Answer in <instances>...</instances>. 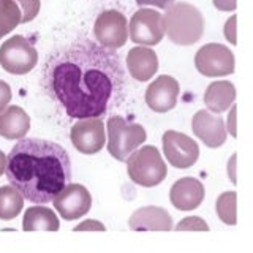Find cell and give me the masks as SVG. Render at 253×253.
Wrapping results in <instances>:
<instances>
[{
    "label": "cell",
    "mask_w": 253,
    "mask_h": 253,
    "mask_svg": "<svg viewBox=\"0 0 253 253\" xmlns=\"http://www.w3.org/2000/svg\"><path fill=\"white\" fill-rule=\"evenodd\" d=\"M125 71L116 49L81 38L47 57L46 93L70 119L100 117L124 98Z\"/></svg>",
    "instance_id": "obj_1"
},
{
    "label": "cell",
    "mask_w": 253,
    "mask_h": 253,
    "mask_svg": "<svg viewBox=\"0 0 253 253\" xmlns=\"http://www.w3.org/2000/svg\"><path fill=\"white\" fill-rule=\"evenodd\" d=\"M6 179L18 192L35 204H46L70 184L71 162L57 142L21 138L6 155Z\"/></svg>",
    "instance_id": "obj_2"
},
{
    "label": "cell",
    "mask_w": 253,
    "mask_h": 253,
    "mask_svg": "<svg viewBox=\"0 0 253 253\" xmlns=\"http://www.w3.org/2000/svg\"><path fill=\"white\" fill-rule=\"evenodd\" d=\"M163 29L174 44H195L204 34L203 13L188 2H172L163 14Z\"/></svg>",
    "instance_id": "obj_3"
},
{
    "label": "cell",
    "mask_w": 253,
    "mask_h": 253,
    "mask_svg": "<svg viewBox=\"0 0 253 253\" xmlns=\"http://www.w3.org/2000/svg\"><path fill=\"white\" fill-rule=\"evenodd\" d=\"M125 162L128 177L141 187H155L168 176V168L154 146L134 149Z\"/></svg>",
    "instance_id": "obj_4"
},
{
    "label": "cell",
    "mask_w": 253,
    "mask_h": 253,
    "mask_svg": "<svg viewBox=\"0 0 253 253\" xmlns=\"http://www.w3.org/2000/svg\"><path fill=\"white\" fill-rule=\"evenodd\" d=\"M108 152L119 162H125L134 149L146 141L147 134L141 125L125 121L121 116L108 119Z\"/></svg>",
    "instance_id": "obj_5"
},
{
    "label": "cell",
    "mask_w": 253,
    "mask_h": 253,
    "mask_svg": "<svg viewBox=\"0 0 253 253\" xmlns=\"http://www.w3.org/2000/svg\"><path fill=\"white\" fill-rule=\"evenodd\" d=\"M38 63V52L29 40L14 35L0 46V65L11 75H27Z\"/></svg>",
    "instance_id": "obj_6"
},
{
    "label": "cell",
    "mask_w": 253,
    "mask_h": 253,
    "mask_svg": "<svg viewBox=\"0 0 253 253\" xmlns=\"http://www.w3.org/2000/svg\"><path fill=\"white\" fill-rule=\"evenodd\" d=\"M195 65L206 78L228 76L234 71V55L225 44L209 43L196 52Z\"/></svg>",
    "instance_id": "obj_7"
},
{
    "label": "cell",
    "mask_w": 253,
    "mask_h": 253,
    "mask_svg": "<svg viewBox=\"0 0 253 253\" xmlns=\"http://www.w3.org/2000/svg\"><path fill=\"white\" fill-rule=\"evenodd\" d=\"M128 37L136 44H158L165 37L163 14L150 8H141L131 16L128 24Z\"/></svg>",
    "instance_id": "obj_8"
},
{
    "label": "cell",
    "mask_w": 253,
    "mask_h": 253,
    "mask_svg": "<svg viewBox=\"0 0 253 253\" xmlns=\"http://www.w3.org/2000/svg\"><path fill=\"white\" fill-rule=\"evenodd\" d=\"M162 141L166 160L177 169L190 168V166L196 163L198 157H200V147H198L196 141H193L184 133L168 130L165 131Z\"/></svg>",
    "instance_id": "obj_9"
},
{
    "label": "cell",
    "mask_w": 253,
    "mask_h": 253,
    "mask_svg": "<svg viewBox=\"0 0 253 253\" xmlns=\"http://www.w3.org/2000/svg\"><path fill=\"white\" fill-rule=\"evenodd\" d=\"M93 34L101 46L117 49V47H122L128 40V22L121 11H103L95 21Z\"/></svg>",
    "instance_id": "obj_10"
},
{
    "label": "cell",
    "mask_w": 253,
    "mask_h": 253,
    "mask_svg": "<svg viewBox=\"0 0 253 253\" xmlns=\"http://www.w3.org/2000/svg\"><path fill=\"white\" fill-rule=\"evenodd\" d=\"M70 138L78 152L93 155L100 152L106 142L105 125L100 117L79 119V122H76L71 128Z\"/></svg>",
    "instance_id": "obj_11"
},
{
    "label": "cell",
    "mask_w": 253,
    "mask_h": 253,
    "mask_svg": "<svg viewBox=\"0 0 253 253\" xmlns=\"http://www.w3.org/2000/svg\"><path fill=\"white\" fill-rule=\"evenodd\" d=\"M54 208L65 220L84 217L92 208V196L87 188L79 184H67L52 198Z\"/></svg>",
    "instance_id": "obj_12"
},
{
    "label": "cell",
    "mask_w": 253,
    "mask_h": 253,
    "mask_svg": "<svg viewBox=\"0 0 253 253\" xmlns=\"http://www.w3.org/2000/svg\"><path fill=\"white\" fill-rule=\"evenodd\" d=\"M179 83L172 76L162 75L147 87L146 103L154 113H166L177 105Z\"/></svg>",
    "instance_id": "obj_13"
},
{
    "label": "cell",
    "mask_w": 253,
    "mask_h": 253,
    "mask_svg": "<svg viewBox=\"0 0 253 253\" xmlns=\"http://www.w3.org/2000/svg\"><path fill=\"white\" fill-rule=\"evenodd\" d=\"M192 130L198 139H201L208 147L217 149L223 146L226 141L228 131L223 119L220 116H213L209 111H198L192 119Z\"/></svg>",
    "instance_id": "obj_14"
},
{
    "label": "cell",
    "mask_w": 253,
    "mask_h": 253,
    "mask_svg": "<svg viewBox=\"0 0 253 253\" xmlns=\"http://www.w3.org/2000/svg\"><path fill=\"white\" fill-rule=\"evenodd\" d=\"M204 185L195 177H182L174 182L169 192L171 204L179 211H193L204 201Z\"/></svg>",
    "instance_id": "obj_15"
},
{
    "label": "cell",
    "mask_w": 253,
    "mask_h": 253,
    "mask_svg": "<svg viewBox=\"0 0 253 253\" xmlns=\"http://www.w3.org/2000/svg\"><path fill=\"white\" fill-rule=\"evenodd\" d=\"M128 226L133 231H169L172 229V218L163 208L146 206L131 213Z\"/></svg>",
    "instance_id": "obj_16"
},
{
    "label": "cell",
    "mask_w": 253,
    "mask_h": 253,
    "mask_svg": "<svg viewBox=\"0 0 253 253\" xmlns=\"http://www.w3.org/2000/svg\"><path fill=\"white\" fill-rule=\"evenodd\" d=\"M126 67H128V73L131 78H134L136 81H149L150 78H154V75L158 70V57L157 54L144 46H136L131 47L126 54Z\"/></svg>",
    "instance_id": "obj_17"
},
{
    "label": "cell",
    "mask_w": 253,
    "mask_h": 253,
    "mask_svg": "<svg viewBox=\"0 0 253 253\" xmlns=\"http://www.w3.org/2000/svg\"><path fill=\"white\" fill-rule=\"evenodd\" d=\"M30 130V117L21 106H6L0 113V136L5 139H21Z\"/></svg>",
    "instance_id": "obj_18"
},
{
    "label": "cell",
    "mask_w": 253,
    "mask_h": 253,
    "mask_svg": "<svg viewBox=\"0 0 253 253\" xmlns=\"http://www.w3.org/2000/svg\"><path fill=\"white\" fill-rule=\"evenodd\" d=\"M236 100V87L229 81H215L209 84L204 92V103L209 111L215 114L231 108Z\"/></svg>",
    "instance_id": "obj_19"
},
{
    "label": "cell",
    "mask_w": 253,
    "mask_h": 253,
    "mask_svg": "<svg viewBox=\"0 0 253 253\" xmlns=\"http://www.w3.org/2000/svg\"><path fill=\"white\" fill-rule=\"evenodd\" d=\"M59 226L60 223H59L57 215H55L52 209L46 208V206H34V208H29L22 218L24 231H38V229L57 231Z\"/></svg>",
    "instance_id": "obj_20"
},
{
    "label": "cell",
    "mask_w": 253,
    "mask_h": 253,
    "mask_svg": "<svg viewBox=\"0 0 253 253\" xmlns=\"http://www.w3.org/2000/svg\"><path fill=\"white\" fill-rule=\"evenodd\" d=\"M24 196L13 185L0 187V220H13L19 215Z\"/></svg>",
    "instance_id": "obj_21"
},
{
    "label": "cell",
    "mask_w": 253,
    "mask_h": 253,
    "mask_svg": "<svg viewBox=\"0 0 253 253\" xmlns=\"http://www.w3.org/2000/svg\"><path fill=\"white\" fill-rule=\"evenodd\" d=\"M21 24V10L14 0H0V40Z\"/></svg>",
    "instance_id": "obj_22"
},
{
    "label": "cell",
    "mask_w": 253,
    "mask_h": 253,
    "mask_svg": "<svg viewBox=\"0 0 253 253\" xmlns=\"http://www.w3.org/2000/svg\"><path fill=\"white\" fill-rule=\"evenodd\" d=\"M217 215L226 225L237 223V195L236 192H225L217 198Z\"/></svg>",
    "instance_id": "obj_23"
},
{
    "label": "cell",
    "mask_w": 253,
    "mask_h": 253,
    "mask_svg": "<svg viewBox=\"0 0 253 253\" xmlns=\"http://www.w3.org/2000/svg\"><path fill=\"white\" fill-rule=\"evenodd\" d=\"M14 2L18 3L21 10V24L34 21L40 13V6H42L40 0H14Z\"/></svg>",
    "instance_id": "obj_24"
},
{
    "label": "cell",
    "mask_w": 253,
    "mask_h": 253,
    "mask_svg": "<svg viewBox=\"0 0 253 253\" xmlns=\"http://www.w3.org/2000/svg\"><path fill=\"white\" fill-rule=\"evenodd\" d=\"M177 231H209V225L201 217H185L182 221H179L176 226Z\"/></svg>",
    "instance_id": "obj_25"
},
{
    "label": "cell",
    "mask_w": 253,
    "mask_h": 253,
    "mask_svg": "<svg viewBox=\"0 0 253 253\" xmlns=\"http://www.w3.org/2000/svg\"><path fill=\"white\" fill-rule=\"evenodd\" d=\"M106 226L98 220H84L83 223L75 226V231H105Z\"/></svg>",
    "instance_id": "obj_26"
},
{
    "label": "cell",
    "mask_w": 253,
    "mask_h": 253,
    "mask_svg": "<svg viewBox=\"0 0 253 253\" xmlns=\"http://www.w3.org/2000/svg\"><path fill=\"white\" fill-rule=\"evenodd\" d=\"M11 101V89L5 81L0 79V113L8 106V103Z\"/></svg>",
    "instance_id": "obj_27"
},
{
    "label": "cell",
    "mask_w": 253,
    "mask_h": 253,
    "mask_svg": "<svg viewBox=\"0 0 253 253\" xmlns=\"http://www.w3.org/2000/svg\"><path fill=\"white\" fill-rule=\"evenodd\" d=\"M236 21H237L236 16H231V18H229V19L226 21L225 29H223V32H225V38H226L231 44H236V43H237V40H236Z\"/></svg>",
    "instance_id": "obj_28"
},
{
    "label": "cell",
    "mask_w": 253,
    "mask_h": 253,
    "mask_svg": "<svg viewBox=\"0 0 253 253\" xmlns=\"http://www.w3.org/2000/svg\"><path fill=\"white\" fill-rule=\"evenodd\" d=\"M236 117H237V108L233 103L231 105V111H229L228 121H226V131L231 134L233 138L237 136V124H236Z\"/></svg>",
    "instance_id": "obj_29"
},
{
    "label": "cell",
    "mask_w": 253,
    "mask_h": 253,
    "mask_svg": "<svg viewBox=\"0 0 253 253\" xmlns=\"http://www.w3.org/2000/svg\"><path fill=\"white\" fill-rule=\"evenodd\" d=\"M174 0H136V3L139 6H144V5H154L157 8H162V10H166Z\"/></svg>",
    "instance_id": "obj_30"
},
{
    "label": "cell",
    "mask_w": 253,
    "mask_h": 253,
    "mask_svg": "<svg viewBox=\"0 0 253 253\" xmlns=\"http://www.w3.org/2000/svg\"><path fill=\"white\" fill-rule=\"evenodd\" d=\"M213 6L220 11H234L236 0H213Z\"/></svg>",
    "instance_id": "obj_31"
},
{
    "label": "cell",
    "mask_w": 253,
    "mask_h": 253,
    "mask_svg": "<svg viewBox=\"0 0 253 253\" xmlns=\"http://www.w3.org/2000/svg\"><path fill=\"white\" fill-rule=\"evenodd\" d=\"M236 162H237V155L234 154L231 158H229V162H228V176L229 179H231L233 184H236Z\"/></svg>",
    "instance_id": "obj_32"
},
{
    "label": "cell",
    "mask_w": 253,
    "mask_h": 253,
    "mask_svg": "<svg viewBox=\"0 0 253 253\" xmlns=\"http://www.w3.org/2000/svg\"><path fill=\"white\" fill-rule=\"evenodd\" d=\"M5 165H6V155L0 150V176L5 172Z\"/></svg>",
    "instance_id": "obj_33"
}]
</instances>
